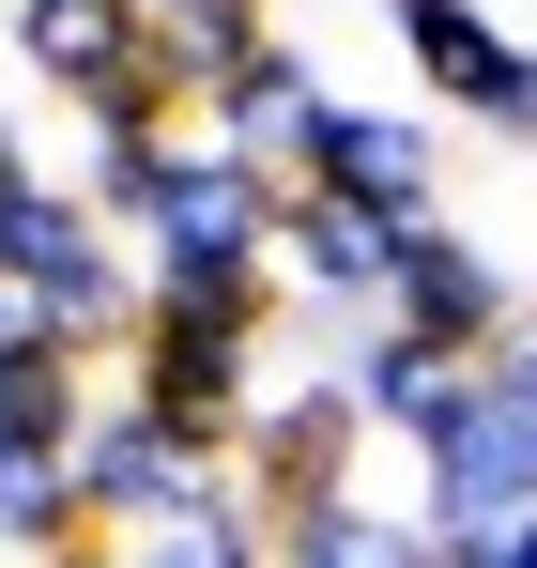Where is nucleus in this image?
<instances>
[{
	"instance_id": "nucleus-1",
	"label": "nucleus",
	"mask_w": 537,
	"mask_h": 568,
	"mask_svg": "<svg viewBox=\"0 0 537 568\" xmlns=\"http://www.w3.org/2000/svg\"><path fill=\"white\" fill-rule=\"evenodd\" d=\"M292 323V292L276 277H154L139 292V338H123V399H154L184 430H246V399H262V338Z\"/></svg>"
},
{
	"instance_id": "nucleus-2",
	"label": "nucleus",
	"mask_w": 537,
	"mask_h": 568,
	"mask_svg": "<svg viewBox=\"0 0 537 568\" xmlns=\"http://www.w3.org/2000/svg\"><path fill=\"white\" fill-rule=\"evenodd\" d=\"M399 262H415V231H399V215H368V200H338V185H307V170H292V200H276V292H292L338 354L399 307ZM338 354H323V369H338Z\"/></svg>"
},
{
	"instance_id": "nucleus-3",
	"label": "nucleus",
	"mask_w": 537,
	"mask_h": 568,
	"mask_svg": "<svg viewBox=\"0 0 537 568\" xmlns=\"http://www.w3.org/2000/svg\"><path fill=\"white\" fill-rule=\"evenodd\" d=\"M78 507H92V538L200 523V507H231V446L184 430V415H154V399H108V415L78 430Z\"/></svg>"
},
{
	"instance_id": "nucleus-4",
	"label": "nucleus",
	"mask_w": 537,
	"mask_h": 568,
	"mask_svg": "<svg viewBox=\"0 0 537 568\" xmlns=\"http://www.w3.org/2000/svg\"><path fill=\"white\" fill-rule=\"evenodd\" d=\"M276 200H292V170L276 154H231V139H200L184 123L170 185H154V277H276Z\"/></svg>"
},
{
	"instance_id": "nucleus-5",
	"label": "nucleus",
	"mask_w": 537,
	"mask_h": 568,
	"mask_svg": "<svg viewBox=\"0 0 537 568\" xmlns=\"http://www.w3.org/2000/svg\"><path fill=\"white\" fill-rule=\"evenodd\" d=\"M399 47H415V93L460 108L476 139H523L537 154V31L492 0H399Z\"/></svg>"
},
{
	"instance_id": "nucleus-6",
	"label": "nucleus",
	"mask_w": 537,
	"mask_h": 568,
	"mask_svg": "<svg viewBox=\"0 0 537 568\" xmlns=\"http://www.w3.org/2000/svg\"><path fill=\"white\" fill-rule=\"evenodd\" d=\"M354 446H368L354 369H307V384H276V399H246V430H231V491H246L262 523H292V507L354 491Z\"/></svg>"
},
{
	"instance_id": "nucleus-7",
	"label": "nucleus",
	"mask_w": 537,
	"mask_h": 568,
	"mask_svg": "<svg viewBox=\"0 0 537 568\" xmlns=\"http://www.w3.org/2000/svg\"><path fill=\"white\" fill-rule=\"evenodd\" d=\"M292 170L338 185V200H368V215H399V231H446V139H430V108H354V93H323L307 139H292Z\"/></svg>"
},
{
	"instance_id": "nucleus-8",
	"label": "nucleus",
	"mask_w": 537,
	"mask_h": 568,
	"mask_svg": "<svg viewBox=\"0 0 537 568\" xmlns=\"http://www.w3.org/2000/svg\"><path fill=\"white\" fill-rule=\"evenodd\" d=\"M399 338H430V354H507L523 338V277L476 246V231H415V262H399V307H384Z\"/></svg>"
},
{
	"instance_id": "nucleus-9",
	"label": "nucleus",
	"mask_w": 537,
	"mask_h": 568,
	"mask_svg": "<svg viewBox=\"0 0 537 568\" xmlns=\"http://www.w3.org/2000/svg\"><path fill=\"white\" fill-rule=\"evenodd\" d=\"M338 369H354L368 430H384V446H415V462L476 430V354H430V338H399V323H368V338L338 354Z\"/></svg>"
},
{
	"instance_id": "nucleus-10",
	"label": "nucleus",
	"mask_w": 537,
	"mask_h": 568,
	"mask_svg": "<svg viewBox=\"0 0 537 568\" xmlns=\"http://www.w3.org/2000/svg\"><path fill=\"white\" fill-rule=\"evenodd\" d=\"M16 62L62 108H108L139 62H154V0H16Z\"/></svg>"
},
{
	"instance_id": "nucleus-11",
	"label": "nucleus",
	"mask_w": 537,
	"mask_h": 568,
	"mask_svg": "<svg viewBox=\"0 0 537 568\" xmlns=\"http://www.w3.org/2000/svg\"><path fill=\"white\" fill-rule=\"evenodd\" d=\"M307 108H323V62H307L292 31H262V47H246V62L215 78V108H200V139H231V154H276V170H292Z\"/></svg>"
},
{
	"instance_id": "nucleus-12",
	"label": "nucleus",
	"mask_w": 537,
	"mask_h": 568,
	"mask_svg": "<svg viewBox=\"0 0 537 568\" xmlns=\"http://www.w3.org/2000/svg\"><path fill=\"white\" fill-rule=\"evenodd\" d=\"M92 415H108L92 399V354H62V338H16L0 354V462H78Z\"/></svg>"
},
{
	"instance_id": "nucleus-13",
	"label": "nucleus",
	"mask_w": 537,
	"mask_h": 568,
	"mask_svg": "<svg viewBox=\"0 0 537 568\" xmlns=\"http://www.w3.org/2000/svg\"><path fill=\"white\" fill-rule=\"evenodd\" d=\"M170 154H184V123L92 108V123H78V170H62V185L92 200V231H154V185H170Z\"/></svg>"
},
{
	"instance_id": "nucleus-14",
	"label": "nucleus",
	"mask_w": 537,
	"mask_h": 568,
	"mask_svg": "<svg viewBox=\"0 0 537 568\" xmlns=\"http://www.w3.org/2000/svg\"><path fill=\"white\" fill-rule=\"evenodd\" d=\"M276 568H430V523L415 507H368V491H323L276 523Z\"/></svg>"
},
{
	"instance_id": "nucleus-15",
	"label": "nucleus",
	"mask_w": 537,
	"mask_h": 568,
	"mask_svg": "<svg viewBox=\"0 0 537 568\" xmlns=\"http://www.w3.org/2000/svg\"><path fill=\"white\" fill-rule=\"evenodd\" d=\"M262 31H276L262 0H154V78L184 93V123L215 108V78H231V62H246Z\"/></svg>"
},
{
	"instance_id": "nucleus-16",
	"label": "nucleus",
	"mask_w": 537,
	"mask_h": 568,
	"mask_svg": "<svg viewBox=\"0 0 537 568\" xmlns=\"http://www.w3.org/2000/svg\"><path fill=\"white\" fill-rule=\"evenodd\" d=\"M108 231H92V200L62 170H31V185H0V292H47L62 262H92Z\"/></svg>"
},
{
	"instance_id": "nucleus-17",
	"label": "nucleus",
	"mask_w": 537,
	"mask_h": 568,
	"mask_svg": "<svg viewBox=\"0 0 537 568\" xmlns=\"http://www.w3.org/2000/svg\"><path fill=\"white\" fill-rule=\"evenodd\" d=\"M123 568H276V523L231 491V507H200V523H154V538H108Z\"/></svg>"
},
{
	"instance_id": "nucleus-18",
	"label": "nucleus",
	"mask_w": 537,
	"mask_h": 568,
	"mask_svg": "<svg viewBox=\"0 0 537 568\" xmlns=\"http://www.w3.org/2000/svg\"><path fill=\"white\" fill-rule=\"evenodd\" d=\"M92 538V507H78V462H0V554H78Z\"/></svg>"
},
{
	"instance_id": "nucleus-19",
	"label": "nucleus",
	"mask_w": 537,
	"mask_h": 568,
	"mask_svg": "<svg viewBox=\"0 0 537 568\" xmlns=\"http://www.w3.org/2000/svg\"><path fill=\"white\" fill-rule=\"evenodd\" d=\"M16 338H47V323H31V292H0V354H16Z\"/></svg>"
},
{
	"instance_id": "nucleus-20",
	"label": "nucleus",
	"mask_w": 537,
	"mask_h": 568,
	"mask_svg": "<svg viewBox=\"0 0 537 568\" xmlns=\"http://www.w3.org/2000/svg\"><path fill=\"white\" fill-rule=\"evenodd\" d=\"M0 185H31V139H16V108H0Z\"/></svg>"
},
{
	"instance_id": "nucleus-21",
	"label": "nucleus",
	"mask_w": 537,
	"mask_h": 568,
	"mask_svg": "<svg viewBox=\"0 0 537 568\" xmlns=\"http://www.w3.org/2000/svg\"><path fill=\"white\" fill-rule=\"evenodd\" d=\"M47 568H123V554H108V538H78V554H47Z\"/></svg>"
},
{
	"instance_id": "nucleus-22",
	"label": "nucleus",
	"mask_w": 537,
	"mask_h": 568,
	"mask_svg": "<svg viewBox=\"0 0 537 568\" xmlns=\"http://www.w3.org/2000/svg\"><path fill=\"white\" fill-rule=\"evenodd\" d=\"M523 323H537V277H523Z\"/></svg>"
}]
</instances>
